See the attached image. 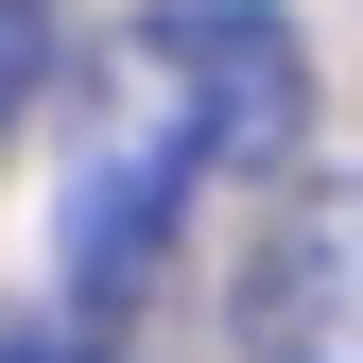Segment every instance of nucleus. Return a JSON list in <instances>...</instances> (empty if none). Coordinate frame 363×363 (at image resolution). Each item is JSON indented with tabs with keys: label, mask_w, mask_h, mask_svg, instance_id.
<instances>
[{
	"label": "nucleus",
	"mask_w": 363,
	"mask_h": 363,
	"mask_svg": "<svg viewBox=\"0 0 363 363\" xmlns=\"http://www.w3.org/2000/svg\"><path fill=\"white\" fill-rule=\"evenodd\" d=\"M0 363H121V329H104V311H18Z\"/></svg>",
	"instance_id": "nucleus-4"
},
{
	"label": "nucleus",
	"mask_w": 363,
	"mask_h": 363,
	"mask_svg": "<svg viewBox=\"0 0 363 363\" xmlns=\"http://www.w3.org/2000/svg\"><path fill=\"white\" fill-rule=\"evenodd\" d=\"M35 86H52V0H0V139L35 121Z\"/></svg>",
	"instance_id": "nucleus-3"
},
{
	"label": "nucleus",
	"mask_w": 363,
	"mask_h": 363,
	"mask_svg": "<svg viewBox=\"0 0 363 363\" xmlns=\"http://www.w3.org/2000/svg\"><path fill=\"white\" fill-rule=\"evenodd\" d=\"M242 363H363V191H294L242 259Z\"/></svg>",
	"instance_id": "nucleus-2"
},
{
	"label": "nucleus",
	"mask_w": 363,
	"mask_h": 363,
	"mask_svg": "<svg viewBox=\"0 0 363 363\" xmlns=\"http://www.w3.org/2000/svg\"><path fill=\"white\" fill-rule=\"evenodd\" d=\"M139 104L191 173H294L311 139V52L277 0H156L139 18Z\"/></svg>",
	"instance_id": "nucleus-1"
}]
</instances>
